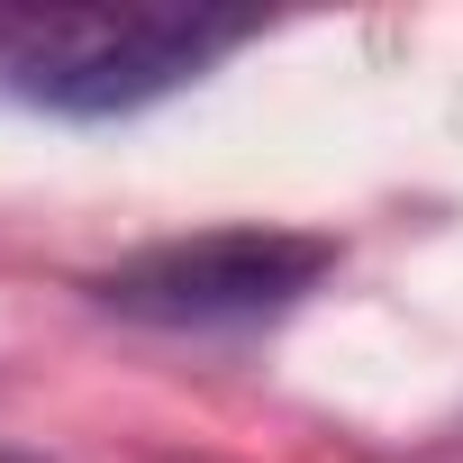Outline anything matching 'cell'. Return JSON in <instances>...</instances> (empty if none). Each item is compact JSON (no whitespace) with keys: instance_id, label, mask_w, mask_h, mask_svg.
<instances>
[{"instance_id":"6da1fadb","label":"cell","mask_w":463,"mask_h":463,"mask_svg":"<svg viewBox=\"0 0 463 463\" xmlns=\"http://www.w3.org/2000/svg\"><path fill=\"white\" fill-rule=\"evenodd\" d=\"M246 37H255L246 19H209V10H46V19L0 28V73L37 109L128 118V109L200 82Z\"/></svg>"},{"instance_id":"7a4b0ae2","label":"cell","mask_w":463,"mask_h":463,"mask_svg":"<svg viewBox=\"0 0 463 463\" xmlns=\"http://www.w3.org/2000/svg\"><path fill=\"white\" fill-rule=\"evenodd\" d=\"M327 273H336V237L246 218V227H191V237L118 255L109 273H91V300L137 327H246V318H282Z\"/></svg>"},{"instance_id":"3957f363","label":"cell","mask_w":463,"mask_h":463,"mask_svg":"<svg viewBox=\"0 0 463 463\" xmlns=\"http://www.w3.org/2000/svg\"><path fill=\"white\" fill-rule=\"evenodd\" d=\"M0 463H46V454H10V445H0Z\"/></svg>"}]
</instances>
